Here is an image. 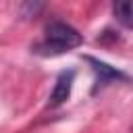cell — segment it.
I'll list each match as a JSON object with an SVG mask.
<instances>
[{
	"label": "cell",
	"instance_id": "obj_1",
	"mask_svg": "<svg viewBox=\"0 0 133 133\" xmlns=\"http://www.w3.org/2000/svg\"><path fill=\"white\" fill-rule=\"evenodd\" d=\"M83 44V35L64 21H50L44 27L42 39L33 46V52L39 56H58L75 50Z\"/></svg>",
	"mask_w": 133,
	"mask_h": 133
},
{
	"label": "cell",
	"instance_id": "obj_2",
	"mask_svg": "<svg viewBox=\"0 0 133 133\" xmlns=\"http://www.w3.org/2000/svg\"><path fill=\"white\" fill-rule=\"evenodd\" d=\"M73 83H75V71H62L56 81H54V87L48 96V106H60L64 104L69 98H71V91H73Z\"/></svg>",
	"mask_w": 133,
	"mask_h": 133
},
{
	"label": "cell",
	"instance_id": "obj_3",
	"mask_svg": "<svg viewBox=\"0 0 133 133\" xmlns=\"http://www.w3.org/2000/svg\"><path fill=\"white\" fill-rule=\"evenodd\" d=\"M89 64H91V69L96 71V75H98V79H100V83H110V81H116V79H125V75L121 73V71H116V69H112L110 64H106V62H102V60H96V58H85Z\"/></svg>",
	"mask_w": 133,
	"mask_h": 133
},
{
	"label": "cell",
	"instance_id": "obj_4",
	"mask_svg": "<svg viewBox=\"0 0 133 133\" xmlns=\"http://www.w3.org/2000/svg\"><path fill=\"white\" fill-rule=\"evenodd\" d=\"M112 15H114V19H116L123 27L133 29V0L114 2V4H112Z\"/></svg>",
	"mask_w": 133,
	"mask_h": 133
}]
</instances>
